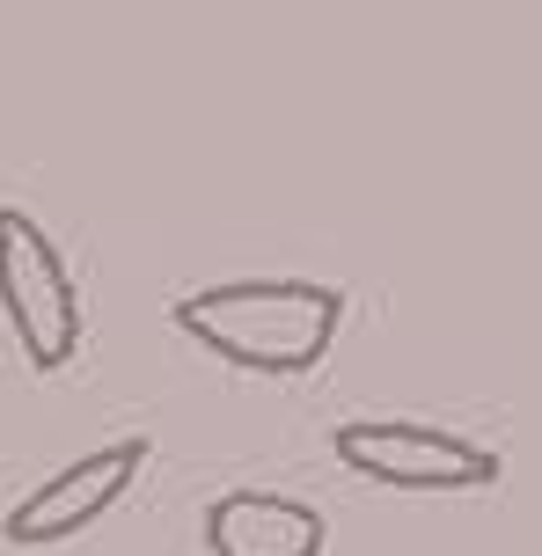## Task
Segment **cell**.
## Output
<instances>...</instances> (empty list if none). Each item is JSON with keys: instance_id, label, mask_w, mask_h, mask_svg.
<instances>
[{"instance_id": "cell-2", "label": "cell", "mask_w": 542, "mask_h": 556, "mask_svg": "<svg viewBox=\"0 0 542 556\" xmlns=\"http://www.w3.org/2000/svg\"><path fill=\"white\" fill-rule=\"evenodd\" d=\"M0 315L37 374H59L81 352V293L66 278V256L15 205H0Z\"/></svg>"}, {"instance_id": "cell-4", "label": "cell", "mask_w": 542, "mask_h": 556, "mask_svg": "<svg viewBox=\"0 0 542 556\" xmlns=\"http://www.w3.org/2000/svg\"><path fill=\"white\" fill-rule=\"evenodd\" d=\"M147 469V440H111L81 454V462H66L52 483H37L23 491V505H8V520H0V542H15V549H52V542H74L81 528H96L103 513H111L125 491H133V476Z\"/></svg>"}, {"instance_id": "cell-1", "label": "cell", "mask_w": 542, "mask_h": 556, "mask_svg": "<svg viewBox=\"0 0 542 556\" xmlns=\"http://www.w3.org/2000/svg\"><path fill=\"white\" fill-rule=\"evenodd\" d=\"M176 330L199 337L242 374H308L338 344L344 293L315 278H235V286H199L169 307Z\"/></svg>"}, {"instance_id": "cell-3", "label": "cell", "mask_w": 542, "mask_h": 556, "mask_svg": "<svg viewBox=\"0 0 542 556\" xmlns=\"http://www.w3.org/2000/svg\"><path fill=\"white\" fill-rule=\"evenodd\" d=\"M338 462L367 483H389V491H491L506 462L491 454L484 440L469 432H448V425H411V417H360V425H338Z\"/></svg>"}, {"instance_id": "cell-5", "label": "cell", "mask_w": 542, "mask_h": 556, "mask_svg": "<svg viewBox=\"0 0 542 556\" xmlns=\"http://www.w3.org/2000/svg\"><path fill=\"white\" fill-rule=\"evenodd\" d=\"M330 528L308 498L279 491H220L205 505V549L213 556H323Z\"/></svg>"}]
</instances>
